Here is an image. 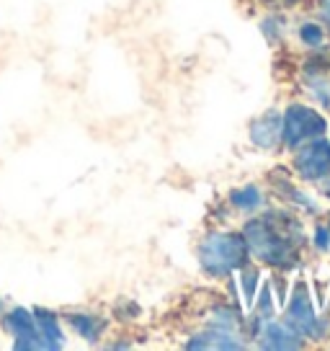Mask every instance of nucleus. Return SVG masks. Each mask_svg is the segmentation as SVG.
<instances>
[{"mask_svg":"<svg viewBox=\"0 0 330 351\" xmlns=\"http://www.w3.org/2000/svg\"><path fill=\"white\" fill-rule=\"evenodd\" d=\"M258 315H264V320H268L271 315H274V300H271V292H268V287H264V292H261Z\"/></svg>","mask_w":330,"mask_h":351,"instance_id":"2eb2a0df","label":"nucleus"},{"mask_svg":"<svg viewBox=\"0 0 330 351\" xmlns=\"http://www.w3.org/2000/svg\"><path fill=\"white\" fill-rule=\"evenodd\" d=\"M320 13H322L325 23L330 26V0H322V5H320Z\"/></svg>","mask_w":330,"mask_h":351,"instance_id":"f3484780","label":"nucleus"},{"mask_svg":"<svg viewBox=\"0 0 330 351\" xmlns=\"http://www.w3.org/2000/svg\"><path fill=\"white\" fill-rule=\"evenodd\" d=\"M325 119L320 117L315 109L309 106H289L286 117H281V140L286 143V147L297 150L302 145H307L309 140L315 137H322L325 134Z\"/></svg>","mask_w":330,"mask_h":351,"instance_id":"7ed1b4c3","label":"nucleus"},{"mask_svg":"<svg viewBox=\"0 0 330 351\" xmlns=\"http://www.w3.org/2000/svg\"><path fill=\"white\" fill-rule=\"evenodd\" d=\"M248 261V243L238 232H212L199 245V263L210 276L240 271Z\"/></svg>","mask_w":330,"mask_h":351,"instance_id":"f03ea898","label":"nucleus"},{"mask_svg":"<svg viewBox=\"0 0 330 351\" xmlns=\"http://www.w3.org/2000/svg\"><path fill=\"white\" fill-rule=\"evenodd\" d=\"M245 243H248V251L255 253V258L286 269L297 263L302 235L294 219L266 215L245 228Z\"/></svg>","mask_w":330,"mask_h":351,"instance_id":"f257e3e1","label":"nucleus"},{"mask_svg":"<svg viewBox=\"0 0 330 351\" xmlns=\"http://www.w3.org/2000/svg\"><path fill=\"white\" fill-rule=\"evenodd\" d=\"M251 140L261 150H268V153L276 150L279 143H281V114L276 109H271L266 111L264 117H258L251 124Z\"/></svg>","mask_w":330,"mask_h":351,"instance_id":"0eeeda50","label":"nucleus"},{"mask_svg":"<svg viewBox=\"0 0 330 351\" xmlns=\"http://www.w3.org/2000/svg\"><path fill=\"white\" fill-rule=\"evenodd\" d=\"M286 323L297 330L299 336H309V339H318L322 336L320 330V318L315 315V307H312V297L305 282L294 285L289 302H286Z\"/></svg>","mask_w":330,"mask_h":351,"instance_id":"20e7f679","label":"nucleus"},{"mask_svg":"<svg viewBox=\"0 0 330 351\" xmlns=\"http://www.w3.org/2000/svg\"><path fill=\"white\" fill-rule=\"evenodd\" d=\"M315 245H318L320 251H328V248H330L328 228H318V230H315Z\"/></svg>","mask_w":330,"mask_h":351,"instance_id":"dca6fc26","label":"nucleus"},{"mask_svg":"<svg viewBox=\"0 0 330 351\" xmlns=\"http://www.w3.org/2000/svg\"><path fill=\"white\" fill-rule=\"evenodd\" d=\"M188 346H191V349H242L245 343L235 339L227 328H217V326H214V328L194 336V341H191Z\"/></svg>","mask_w":330,"mask_h":351,"instance_id":"9d476101","label":"nucleus"},{"mask_svg":"<svg viewBox=\"0 0 330 351\" xmlns=\"http://www.w3.org/2000/svg\"><path fill=\"white\" fill-rule=\"evenodd\" d=\"M299 39L307 44V47H320L322 44V26H318V23H305L299 29Z\"/></svg>","mask_w":330,"mask_h":351,"instance_id":"ddd939ff","label":"nucleus"},{"mask_svg":"<svg viewBox=\"0 0 330 351\" xmlns=\"http://www.w3.org/2000/svg\"><path fill=\"white\" fill-rule=\"evenodd\" d=\"M261 346L264 349H299L302 346V336L292 328L286 320H271L261 333Z\"/></svg>","mask_w":330,"mask_h":351,"instance_id":"6e6552de","label":"nucleus"},{"mask_svg":"<svg viewBox=\"0 0 330 351\" xmlns=\"http://www.w3.org/2000/svg\"><path fill=\"white\" fill-rule=\"evenodd\" d=\"M31 315H34V323H36L39 333H42V339H45L47 349H62L65 341H62V330H60V323H57L55 313H49L45 307H34Z\"/></svg>","mask_w":330,"mask_h":351,"instance_id":"1a4fd4ad","label":"nucleus"},{"mask_svg":"<svg viewBox=\"0 0 330 351\" xmlns=\"http://www.w3.org/2000/svg\"><path fill=\"white\" fill-rule=\"evenodd\" d=\"M230 199L240 212H255V209L264 207V194H261V189H255V186L238 189V191H232Z\"/></svg>","mask_w":330,"mask_h":351,"instance_id":"f8f14e48","label":"nucleus"},{"mask_svg":"<svg viewBox=\"0 0 330 351\" xmlns=\"http://www.w3.org/2000/svg\"><path fill=\"white\" fill-rule=\"evenodd\" d=\"M258 271H255V269H251V271H245V274H242V287H245V300H248V302H251V300H253V295H255V287H258Z\"/></svg>","mask_w":330,"mask_h":351,"instance_id":"4468645a","label":"nucleus"},{"mask_svg":"<svg viewBox=\"0 0 330 351\" xmlns=\"http://www.w3.org/2000/svg\"><path fill=\"white\" fill-rule=\"evenodd\" d=\"M320 191H322L325 197H330V176L325 178V181H320Z\"/></svg>","mask_w":330,"mask_h":351,"instance_id":"a211bd4d","label":"nucleus"},{"mask_svg":"<svg viewBox=\"0 0 330 351\" xmlns=\"http://www.w3.org/2000/svg\"><path fill=\"white\" fill-rule=\"evenodd\" d=\"M67 323H70V328L75 330L80 339L90 341V343L99 341L103 336V330H106V320L96 318V315H83V313L67 315Z\"/></svg>","mask_w":330,"mask_h":351,"instance_id":"9b49d317","label":"nucleus"},{"mask_svg":"<svg viewBox=\"0 0 330 351\" xmlns=\"http://www.w3.org/2000/svg\"><path fill=\"white\" fill-rule=\"evenodd\" d=\"M328 235H330V228H328Z\"/></svg>","mask_w":330,"mask_h":351,"instance_id":"6ab92c4d","label":"nucleus"},{"mask_svg":"<svg viewBox=\"0 0 330 351\" xmlns=\"http://www.w3.org/2000/svg\"><path fill=\"white\" fill-rule=\"evenodd\" d=\"M3 323H5V330L8 333H13V346L16 349H47L45 339H42V333H39V328H36V323H34V315L29 313V310H23V307H16V310H11L5 318H3Z\"/></svg>","mask_w":330,"mask_h":351,"instance_id":"423d86ee","label":"nucleus"},{"mask_svg":"<svg viewBox=\"0 0 330 351\" xmlns=\"http://www.w3.org/2000/svg\"><path fill=\"white\" fill-rule=\"evenodd\" d=\"M294 168L305 181H325L330 176V143L322 137L309 140L307 145L299 147L297 158H294Z\"/></svg>","mask_w":330,"mask_h":351,"instance_id":"39448f33","label":"nucleus"}]
</instances>
